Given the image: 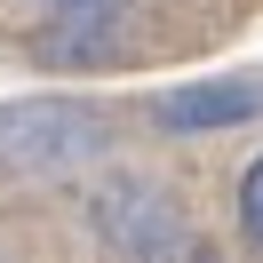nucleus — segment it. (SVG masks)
I'll return each instance as SVG.
<instances>
[{
  "mask_svg": "<svg viewBox=\"0 0 263 263\" xmlns=\"http://www.w3.org/2000/svg\"><path fill=\"white\" fill-rule=\"evenodd\" d=\"M263 96L247 80H208V88H176L160 96V128H231V120H255Z\"/></svg>",
  "mask_w": 263,
  "mask_h": 263,
  "instance_id": "nucleus-1",
  "label": "nucleus"
},
{
  "mask_svg": "<svg viewBox=\"0 0 263 263\" xmlns=\"http://www.w3.org/2000/svg\"><path fill=\"white\" fill-rule=\"evenodd\" d=\"M239 223H247V239L263 247V160L247 167V183H239Z\"/></svg>",
  "mask_w": 263,
  "mask_h": 263,
  "instance_id": "nucleus-2",
  "label": "nucleus"
},
{
  "mask_svg": "<svg viewBox=\"0 0 263 263\" xmlns=\"http://www.w3.org/2000/svg\"><path fill=\"white\" fill-rule=\"evenodd\" d=\"M56 8H104V0H56Z\"/></svg>",
  "mask_w": 263,
  "mask_h": 263,
  "instance_id": "nucleus-3",
  "label": "nucleus"
}]
</instances>
